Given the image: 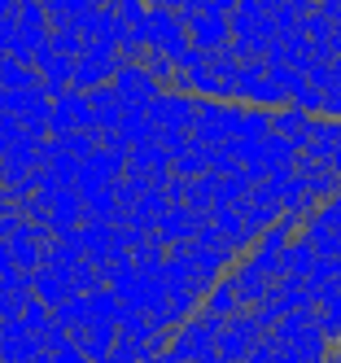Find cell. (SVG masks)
Wrapping results in <instances>:
<instances>
[{
	"label": "cell",
	"mask_w": 341,
	"mask_h": 363,
	"mask_svg": "<svg viewBox=\"0 0 341 363\" xmlns=\"http://www.w3.org/2000/svg\"><path fill=\"white\" fill-rule=\"evenodd\" d=\"M232 40H241L258 53H267L276 44V27H272V0H236L232 9Z\"/></svg>",
	"instance_id": "1"
},
{
	"label": "cell",
	"mask_w": 341,
	"mask_h": 363,
	"mask_svg": "<svg viewBox=\"0 0 341 363\" xmlns=\"http://www.w3.org/2000/svg\"><path fill=\"white\" fill-rule=\"evenodd\" d=\"M215 333H219V320H210V315H193V320L175 324L167 350H171V359H175V363H201V359L215 354Z\"/></svg>",
	"instance_id": "2"
},
{
	"label": "cell",
	"mask_w": 341,
	"mask_h": 363,
	"mask_svg": "<svg viewBox=\"0 0 341 363\" xmlns=\"http://www.w3.org/2000/svg\"><path fill=\"white\" fill-rule=\"evenodd\" d=\"M258 342H262V328L254 324V315H250V311H236V315L223 320L219 333H215V359H223V363H245V354Z\"/></svg>",
	"instance_id": "3"
},
{
	"label": "cell",
	"mask_w": 341,
	"mask_h": 363,
	"mask_svg": "<svg viewBox=\"0 0 341 363\" xmlns=\"http://www.w3.org/2000/svg\"><path fill=\"white\" fill-rule=\"evenodd\" d=\"M193 215L184 211V206H167L162 211V219H157L153 228H157V237H153V245H162V250H171V245H179V241H193Z\"/></svg>",
	"instance_id": "4"
},
{
	"label": "cell",
	"mask_w": 341,
	"mask_h": 363,
	"mask_svg": "<svg viewBox=\"0 0 341 363\" xmlns=\"http://www.w3.org/2000/svg\"><path fill=\"white\" fill-rule=\"evenodd\" d=\"M311 114H302V110H294V106H284V110H276L272 114V136H280V140H289L298 153L306 149V140H311Z\"/></svg>",
	"instance_id": "5"
},
{
	"label": "cell",
	"mask_w": 341,
	"mask_h": 363,
	"mask_svg": "<svg viewBox=\"0 0 341 363\" xmlns=\"http://www.w3.org/2000/svg\"><path fill=\"white\" fill-rule=\"evenodd\" d=\"M162 92L149 74H145V66H127V70H118V101L123 106H149V101Z\"/></svg>",
	"instance_id": "6"
},
{
	"label": "cell",
	"mask_w": 341,
	"mask_h": 363,
	"mask_svg": "<svg viewBox=\"0 0 341 363\" xmlns=\"http://www.w3.org/2000/svg\"><path fill=\"white\" fill-rule=\"evenodd\" d=\"M302 241L315 250V258H341V232L337 228H328L320 215H311V219H302Z\"/></svg>",
	"instance_id": "7"
},
{
	"label": "cell",
	"mask_w": 341,
	"mask_h": 363,
	"mask_svg": "<svg viewBox=\"0 0 341 363\" xmlns=\"http://www.w3.org/2000/svg\"><path fill=\"white\" fill-rule=\"evenodd\" d=\"M236 311H241V302H236V284H232V276H223V280H215L210 284V294L201 298V315H210V320H232Z\"/></svg>",
	"instance_id": "8"
},
{
	"label": "cell",
	"mask_w": 341,
	"mask_h": 363,
	"mask_svg": "<svg viewBox=\"0 0 341 363\" xmlns=\"http://www.w3.org/2000/svg\"><path fill=\"white\" fill-rule=\"evenodd\" d=\"M311 267H315V250L302 241V237H294L284 250H280V276H294V280H306L311 276Z\"/></svg>",
	"instance_id": "9"
},
{
	"label": "cell",
	"mask_w": 341,
	"mask_h": 363,
	"mask_svg": "<svg viewBox=\"0 0 341 363\" xmlns=\"http://www.w3.org/2000/svg\"><path fill=\"white\" fill-rule=\"evenodd\" d=\"M272 136V114L267 110H245L241 106V123H236V140H267Z\"/></svg>",
	"instance_id": "10"
},
{
	"label": "cell",
	"mask_w": 341,
	"mask_h": 363,
	"mask_svg": "<svg viewBox=\"0 0 341 363\" xmlns=\"http://www.w3.org/2000/svg\"><path fill=\"white\" fill-rule=\"evenodd\" d=\"M262 149V162H267V171L276 175V171H294V158H298V149L289 145V140H280V136H267L258 145Z\"/></svg>",
	"instance_id": "11"
},
{
	"label": "cell",
	"mask_w": 341,
	"mask_h": 363,
	"mask_svg": "<svg viewBox=\"0 0 341 363\" xmlns=\"http://www.w3.org/2000/svg\"><path fill=\"white\" fill-rule=\"evenodd\" d=\"M206 171H210V149H201V145H189V153H179V158L171 162L175 179H197Z\"/></svg>",
	"instance_id": "12"
},
{
	"label": "cell",
	"mask_w": 341,
	"mask_h": 363,
	"mask_svg": "<svg viewBox=\"0 0 341 363\" xmlns=\"http://www.w3.org/2000/svg\"><path fill=\"white\" fill-rule=\"evenodd\" d=\"M328 284H337V263H332V258H315V267H311V276H306V294L320 298Z\"/></svg>",
	"instance_id": "13"
},
{
	"label": "cell",
	"mask_w": 341,
	"mask_h": 363,
	"mask_svg": "<svg viewBox=\"0 0 341 363\" xmlns=\"http://www.w3.org/2000/svg\"><path fill=\"white\" fill-rule=\"evenodd\" d=\"M302 79H306V88H315L320 96H324L328 88H337V84H332V66H328V62H311Z\"/></svg>",
	"instance_id": "14"
},
{
	"label": "cell",
	"mask_w": 341,
	"mask_h": 363,
	"mask_svg": "<svg viewBox=\"0 0 341 363\" xmlns=\"http://www.w3.org/2000/svg\"><path fill=\"white\" fill-rule=\"evenodd\" d=\"M145 74H149V79H153L157 88H162L167 79H175V62H171V57H162V53H149V62H145Z\"/></svg>",
	"instance_id": "15"
},
{
	"label": "cell",
	"mask_w": 341,
	"mask_h": 363,
	"mask_svg": "<svg viewBox=\"0 0 341 363\" xmlns=\"http://www.w3.org/2000/svg\"><path fill=\"white\" fill-rule=\"evenodd\" d=\"M110 346H114V328H110V324H96V328L88 333V350H92V354H105Z\"/></svg>",
	"instance_id": "16"
},
{
	"label": "cell",
	"mask_w": 341,
	"mask_h": 363,
	"mask_svg": "<svg viewBox=\"0 0 341 363\" xmlns=\"http://www.w3.org/2000/svg\"><path fill=\"white\" fill-rule=\"evenodd\" d=\"M315 13H320L332 31H341V0H324V5H315Z\"/></svg>",
	"instance_id": "17"
},
{
	"label": "cell",
	"mask_w": 341,
	"mask_h": 363,
	"mask_svg": "<svg viewBox=\"0 0 341 363\" xmlns=\"http://www.w3.org/2000/svg\"><path fill=\"white\" fill-rule=\"evenodd\" d=\"M324 171H328V175L337 179V184H341V145H337V149L328 153V162H324Z\"/></svg>",
	"instance_id": "18"
},
{
	"label": "cell",
	"mask_w": 341,
	"mask_h": 363,
	"mask_svg": "<svg viewBox=\"0 0 341 363\" xmlns=\"http://www.w3.org/2000/svg\"><path fill=\"white\" fill-rule=\"evenodd\" d=\"M337 289H341V258H337Z\"/></svg>",
	"instance_id": "19"
},
{
	"label": "cell",
	"mask_w": 341,
	"mask_h": 363,
	"mask_svg": "<svg viewBox=\"0 0 341 363\" xmlns=\"http://www.w3.org/2000/svg\"><path fill=\"white\" fill-rule=\"evenodd\" d=\"M337 346H341V328H337Z\"/></svg>",
	"instance_id": "20"
},
{
	"label": "cell",
	"mask_w": 341,
	"mask_h": 363,
	"mask_svg": "<svg viewBox=\"0 0 341 363\" xmlns=\"http://www.w3.org/2000/svg\"><path fill=\"white\" fill-rule=\"evenodd\" d=\"M140 363H153V359H140Z\"/></svg>",
	"instance_id": "21"
}]
</instances>
